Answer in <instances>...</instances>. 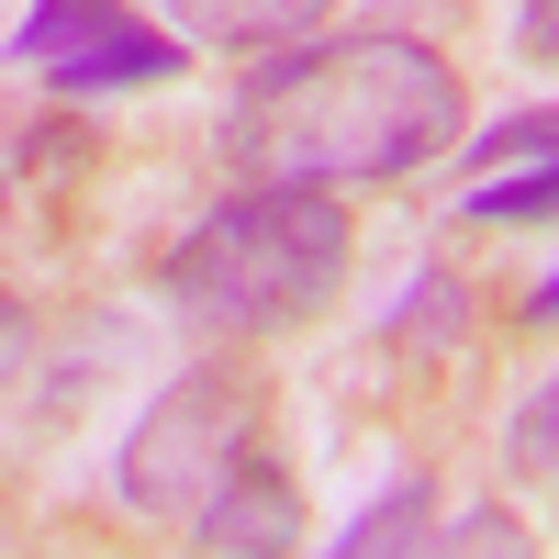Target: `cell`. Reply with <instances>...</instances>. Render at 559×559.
Masks as SVG:
<instances>
[{
  "mask_svg": "<svg viewBox=\"0 0 559 559\" xmlns=\"http://www.w3.org/2000/svg\"><path fill=\"white\" fill-rule=\"evenodd\" d=\"M448 134H459V79L437 45L347 34V45L269 57L247 79V102L224 112V168L258 191H336V179L426 168Z\"/></svg>",
  "mask_w": 559,
  "mask_h": 559,
  "instance_id": "6da1fadb",
  "label": "cell"
},
{
  "mask_svg": "<svg viewBox=\"0 0 559 559\" xmlns=\"http://www.w3.org/2000/svg\"><path fill=\"white\" fill-rule=\"evenodd\" d=\"M336 280H347V213L324 191H236L168 258V292L224 336L302 324L313 302H336Z\"/></svg>",
  "mask_w": 559,
  "mask_h": 559,
  "instance_id": "7a4b0ae2",
  "label": "cell"
},
{
  "mask_svg": "<svg viewBox=\"0 0 559 559\" xmlns=\"http://www.w3.org/2000/svg\"><path fill=\"white\" fill-rule=\"evenodd\" d=\"M236 437H247V403H236V392H224V381H179V392L146 414V448L123 459V492L146 503V515H191V526H202L213 492L247 471Z\"/></svg>",
  "mask_w": 559,
  "mask_h": 559,
  "instance_id": "3957f363",
  "label": "cell"
},
{
  "mask_svg": "<svg viewBox=\"0 0 559 559\" xmlns=\"http://www.w3.org/2000/svg\"><path fill=\"white\" fill-rule=\"evenodd\" d=\"M292 537H302V515H292V481H280L269 459H247V471L213 492V515H202V548H236V559H280Z\"/></svg>",
  "mask_w": 559,
  "mask_h": 559,
  "instance_id": "277c9868",
  "label": "cell"
},
{
  "mask_svg": "<svg viewBox=\"0 0 559 559\" xmlns=\"http://www.w3.org/2000/svg\"><path fill=\"white\" fill-rule=\"evenodd\" d=\"M112 34H134L112 0H34L23 34H12V57H34L45 79H57V68H79V57H90V45H112Z\"/></svg>",
  "mask_w": 559,
  "mask_h": 559,
  "instance_id": "5b68a950",
  "label": "cell"
},
{
  "mask_svg": "<svg viewBox=\"0 0 559 559\" xmlns=\"http://www.w3.org/2000/svg\"><path fill=\"white\" fill-rule=\"evenodd\" d=\"M179 23L202 45H292L324 23V0H179Z\"/></svg>",
  "mask_w": 559,
  "mask_h": 559,
  "instance_id": "8992f818",
  "label": "cell"
},
{
  "mask_svg": "<svg viewBox=\"0 0 559 559\" xmlns=\"http://www.w3.org/2000/svg\"><path fill=\"white\" fill-rule=\"evenodd\" d=\"M134 79H179V45L168 34H112V45H90L79 68H57V90H134Z\"/></svg>",
  "mask_w": 559,
  "mask_h": 559,
  "instance_id": "52a82bcc",
  "label": "cell"
},
{
  "mask_svg": "<svg viewBox=\"0 0 559 559\" xmlns=\"http://www.w3.org/2000/svg\"><path fill=\"white\" fill-rule=\"evenodd\" d=\"M336 559H426V481L403 471V481H392V492L358 515V537H347Z\"/></svg>",
  "mask_w": 559,
  "mask_h": 559,
  "instance_id": "ba28073f",
  "label": "cell"
},
{
  "mask_svg": "<svg viewBox=\"0 0 559 559\" xmlns=\"http://www.w3.org/2000/svg\"><path fill=\"white\" fill-rule=\"evenodd\" d=\"M459 213H471V224H537V213H559V157H537L526 179H481Z\"/></svg>",
  "mask_w": 559,
  "mask_h": 559,
  "instance_id": "9c48e42d",
  "label": "cell"
},
{
  "mask_svg": "<svg viewBox=\"0 0 559 559\" xmlns=\"http://www.w3.org/2000/svg\"><path fill=\"white\" fill-rule=\"evenodd\" d=\"M426 559H537V548H526V526H515V515H492V503H481L471 526L426 537Z\"/></svg>",
  "mask_w": 559,
  "mask_h": 559,
  "instance_id": "30bf717a",
  "label": "cell"
},
{
  "mask_svg": "<svg viewBox=\"0 0 559 559\" xmlns=\"http://www.w3.org/2000/svg\"><path fill=\"white\" fill-rule=\"evenodd\" d=\"M515 157H559V112H515V123H492L481 146H471L481 179H492V168H515Z\"/></svg>",
  "mask_w": 559,
  "mask_h": 559,
  "instance_id": "8fae6325",
  "label": "cell"
},
{
  "mask_svg": "<svg viewBox=\"0 0 559 559\" xmlns=\"http://www.w3.org/2000/svg\"><path fill=\"white\" fill-rule=\"evenodd\" d=\"M515 459H526V471H559V392H548L526 426H515Z\"/></svg>",
  "mask_w": 559,
  "mask_h": 559,
  "instance_id": "7c38bea8",
  "label": "cell"
},
{
  "mask_svg": "<svg viewBox=\"0 0 559 559\" xmlns=\"http://www.w3.org/2000/svg\"><path fill=\"white\" fill-rule=\"evenodd\" d=\"M526 57L559 68V0H526Z\"/></svg>",
  "mask_w": 559,
  "mask_h": 559,
  "instance_id": "4fadbf2b",
  "label": "cell"
},
{
  "mask_svg": "<svg viewBox=\"0 0 559 559\" xmlns=\"http://www.w3.org/2000/svg\"><path fill=\"white\" fill-rule=\"evenodd\" d=\"M526 313H537V324H559V280H548V292H537V302H526Z\"/></svg>",
  "mask_w": 559,
  "mask_h": 559,
  "instance_id": "5bb4252c",
  "label": "cell"
}]
</instances>
